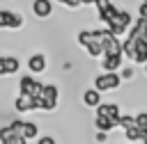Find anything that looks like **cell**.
Returning <instances> with one entry per match:
<instances>
[{"label":"cell","mask_w":147,"mask_h":144,"mask_svg":"<svg viewBox=\"0 0 147 144\" xmlns=\"http://www.w3.org/2000/svg\"><path fill=\"white\" fill-rule=\"evenodd\" d=\"M76 39H78V43L85 48V53H87L92 59L103 55V27H96V30H80Z\"/></svg>","instance_id":"obj_1"},{"label":"cell","mask_w":147,"mask_h":144,"mask_svg":"<svg viewBox=\"0 0 147 144\" xmlns=\"http://www.w3.org/2000/svg\"><path fill=\"white\" fill-rule=\"evenodd\" d=\"M131 25H133V21H131V14H129L126 9H117L115 16L108 21V27H110L117 37H119V34H129Z\"/></svg>","instance_id":"obj_2"},{"label":"cell","mask_w":147,"mask_h":144,"mask_svg":"<svg viewBox=\"0 0 147 144\" xmlns=\"http://www.w3.org/2000/svg\"><path fill=\"white\" fill-rule=\"evenodd\" d=\"M57 98H60V91L53 82H44V91L39 96V110L44 112H53L57 107Z\"/></svg>","instance_id":"obj_3"},{"label":"cell","mask_w":147,"mask_h":144,"mask_svg":"<svg viewBox=\"0 0 147 144\" xmlns=\"http://www.w3.org/2000/svg\"><path fill=\"white\" fill-rule=\"evenodd\" d=\"M119 85H122V75L115 73V71H106V73H101V75L94 78V87L99 91H113Z\"/></svg>","instance_id":"obj_4"},{"label":"cell","mask_w":147,"mask_h":144,"mask_svg":"<svg viewBox=\"0 0 147 144\" xmlns=\"http://www.w3.org/2000/svg\"><path fill=\"white\" fill-rule=\"evenodd\" d=\"M25 25V18L11 9H0V30H21Z\"/></svg>","instance_id":"obj_5"},{"label":"cell","mask_w":147,"mask_h":144,"mask_svg":"<svg viewBox=\"0 0 147 144\" xmlns=\"http://www.w3.org/2000/svg\"><path fill=\"white\" fill-rule=\"evenodd\" d=\"M41 91H44V82L34 80L32 75H23V78L18 80V94H30V96L39 98Z\"/></svg>","instance_id":"obj_6"},{"label":"cell","mask_w":147,"mask_h":144,"mask_svg":"<svg viewBox=\"0 0 147 144\" xmlns=\"http://www.w3.org/2000/svg\"><path fill=\"white\" fill-rule=\"evenodd\" d=\"M14 107H16V112H21V114L34 112V110H39V98H34V96H30V94H18L16 101H14Z\"/></svg>","instance_id":"obj_7"},{"label":"cell","mask_w":147,"mask_h":144,"mask_svg":"<svg viewBox=\"0 0 147 144\" xmlns=\"http://www.w3.org/2000/svg\"><path fill=\"white\" fill-rule=\"evenodd\" d=\"M28 139L9 123V126H2L0 128V144H25Z\"/></svg>","instance_id":"obj_8"},{"label":"cell","mask_w":147,"mask_h":144,"mask_svg":"<svg viewBox=\"0 0 147 144\" xmlns=\"http://www.w3.org/2000/svg\"><path fill=\"white\" fill-rule=\"evenodd\" d=\"M32 14L37 18H48L53 14V2L51 0H32Z\"/></svg>","instance_id":"obj_9"},{"label":"cell","mask_w":147,"mask_h":144,"mask_svg":"<svg viewBox=\"0 0 147 144\" xmlns=\"http://www.w3.org/2000/svg\"><path fill=\"white\" fill-rule=\"evenodd\" d=\"M94 128H96V130L113 133V130L117 128V119H113V117H106V114H96V117H94Z\"/></svg>","instance_id":"obj_10"},{"label":"cell","mask_w":147,"mask_h":144,"mask_svg":"<svg viewBox=\"0 0 147 144\" xmlns=\"http://www.w3.org/2000/svg\"><path fill=\"white\" fill-rule=\"evenodd\" d=\"M122 57H124V53H110V55H103V62H101L103 71H117L119 64H122Z\"/></svg>","instance_id":"obj_11"},{"label":"cell","mask_w":147,"mask_h":144,"mask_svg":"<svg viewBox=\"0 0 147 144\" xmlns=\"http://www.w3.org/2000/svg\"><path fill=\"white\" fill-rule=\"evenodd\" d=\"M28 69H30L32 73H44V71H46V57H44L41 53H34V55L28 59Z\"/></svg>","instance_id":"obj_12"},{"label":"cell","mask_w":147,"mask_h":144,"mask_svg":"<svg viewBox=\"0 0 147 144\" xmlns=\"http://www.w3.org/2000/svg\"><path fill=\"white\" fill-rule=\"evenodd\" d=\"M101 103V91L94 87V89H87L85 94H83V105L85 107H96Z\"/></svg>","instance_id":"obj_13"},{"label":"cell","mask_w":147,"mask_h":144,"mask_svg":"<svg viewBox=\"0 0 147 144\" xmlns=\"http://www.w3.org/2000/svg\"><path fill=\"white\" fill-rule=\"evenodd\" d=\"M94 110H96V114H106V117H113V119L119 117V105L117 103H99Z\"/></svg>","instance_id":"obj_14"},{"label":"cell","mask_w":147,"mask_h":144,"mask_svg":"<svg viewBox=\"0 0 147 144\" xmlns=\"http://www.w3.org/2000/svg\"><path fill=\"white\" fill-rule=\"evenodd\" d=\"M145 133H147V130H142V128H138V126L124 128V137H126V142H142V139H145Z\"/></svg>","instance_id":"obj_15"},{"label":"cell","mask_w":147,"mask_h":144,"mask_svg":"<svg viewBox=\"0 0 147 144\" xmlns=\"http://www.w3.org/2000/svg\"><path fill=\"white\" fill-rule=\"evenodd\" d=\"M21 133H23V137H25L28 142H32V139L39 137V128H37V123H32V121H23Z\"/></svg>","instance_id":"obj_16"},{"label":"cell","mask_w":147,"mask_h":144,"mask_svg":"<svg viewBox=\"0 0 147 144\" xmlns=\"http://www.w3.org/2000/svg\"><path fill=\"white\" fill-rule=\"evenodd\" d=\"M117 126H119V128H131V126H136V117H131V114H119V117H117Z\"/></svg>","instance_id":"obj_17"},{"label":"cell","mask_w":147,"mask_h":144,"mask_svg":"<svg viewBox=\"0 0 147 144\" xmlns=\"http://www.w3.org/2000/svg\"><path fill=\"white\" fill-rule=\"evenodd\" d=\"M18 66H21V62H18L16 57H9V55H7V73H9V75L18 73Z\"/></svg>","instance_id":"obj_18"},{"label":"cell","mask_w":147,"mask_h":144,"mask_svg":"<svg viewBox=\"0 0 147 144\" xmlns=\"http://www.w3.org/2000/svg\"><path fill=\"white\" fill-rule=\"evenodd\" d=\"M136 126H138V128H142V130H147V112L136 114Z\"/></svg>","instance_id":"obj_19"},{"label":"cell","mask_w":147,"mask_h":144,"mask_svg":"<svg viewBox=\"0 0 147 144\" xmlns=\"http://www.w3.org/2000/svg\"><path fill=\"white\" fill-rule=\"evenodd\" d=\"M122 80H131L133 75H136V71H133V66H126V69H122Z\"/></svg>","instance_id":"obj_20"},{"label":"cell","mask_w":147,"mask_h":144,"mask_svg":"<svg viewBox=\"0 0 147 144\" xmlns=\"http://www.w3.org/2000/svg\"><path fill=\"white\" fill-rule=\"evenodd\" d=\"M57 2H60V5H67L69 9H78V7H83L80 0H57Z\"/></svg>","instance_id":"obj_21"},{"label":"cell","mask_w":147,"mask_h":144,"mask_svg":"<svg viewBox=\"0 0 147 144\" xmlns=\"http://www.w3.org/2000/svg\"><path fill=\"white\" fill-rule=\"evenodd\" d=\"M108 135H110V133H106V130H96L94 139H96V142H108Z\"/></svg>","instance_id":"obj_22"},{"label":"cell","mask_w":147,"mask_h":144,"mask_svg":"<svg viewBox=\"0 0 147 144\" xmlns=\"http://www.w3.org/2000/svg\"><path fill=\"white\" fill-rule=\"evenodd\" d=\"M2 75H9L7 73V57H0V78Z\"/></svg>","instance_id":"obj_23"},{"label":"cell","mask_w":147,"mask_h":144,"mask_svg":"<svg viewBox=\"0 0 147 144\" xmlns=\"http://www.w3.org/2000/svg\"><path fill=\"white\" fill-rule=\"evenodd\" d=\"M108 5H113V2H110V0H96V2H94V7H96V11H99V9H106Z\"/></svg>","instance_id":"obj_24"},{"label":"cell","mask_w":147,"mask_h":144,"mask_svg":"<svg viewBox=\"0 0 147 144\" xmlns=\"http://www.w3.org/2000/svg\"><path fill=\"white\" fill-rule=\"evenodd\" d=\"M138 16H145V18H147V0L140 2V7H138Z\"/></svg>","instance_id":"obj_25"},{"label":"cell","mask_w":147,"mask_h":144,"mask_svg":"<svg viewBox=\"0 0 147 144\" xmlns=\"http://www.w3.org/2000/svg\"><path fill=\"white\" fill-rule=\"evenodd\" d=\"M37 144H55V137H37Z\"/></svg>","instance_id":"obj_26"},{"label":"cell","mask_w":147,"mask_h":144,"mask_svg":"<svg viewBox=\"0 0 147 144\" xmlns=\"http://www.w3.org/2000/svg\"><path fill=\"white\" fill-rule=\"evenodd\" d=\"M94 2H96V0H80V5H83V7H92Z\"/></svg>","instance_id":"obj_27"},{"label":"cell","mask_w":147,"mask_h":144,"mask_svg":"<svg viewBox=\"0 0 147 144\" xmlns=\"http://www.w3.org/2000/svg\"><path fill=\"white\" fill-rule=\"evenodd\" d=\"M142 69H145V75H147V62H145V64H142Z\"/></svg>","instance_id":"obj_28"},{"label":"cell","mask_w":147,"mask_h":144,"mask_svg":"<svg viewBox=\"0 0 147 144\" xmlns=\"http://www.w3.org/2000/svg\"><path fill=\"white\" fill-rule=\"evenodd\" d=\"M142 142H145V144H147V133H145V139H142Z\"/></svg>","instance_id":"obj_29"}]
</instances>
